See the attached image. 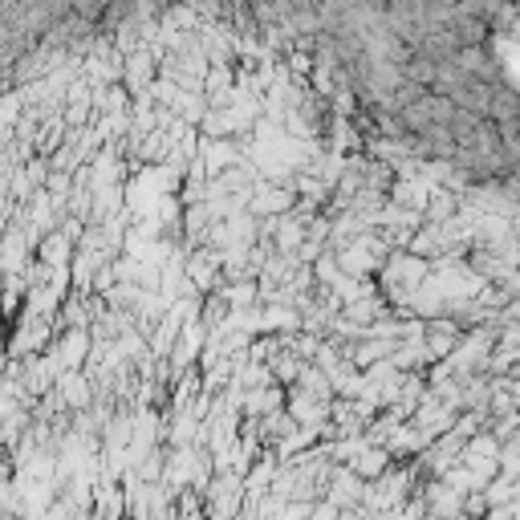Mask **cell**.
<instances>
[{"instance_id":"cell-1","label":"cell","mask_w":520,"mask_h":520,"mask_svg":"<svg viewBox=\"0 0 520 520\" xmlns=\"http://www.w3.org/2000/svg\"><path fill=\"white\" fill-rule=\"evenodd\" d=\"M0 520H17V516H9V512H0Z\"/></svg>"}]
</instances>
